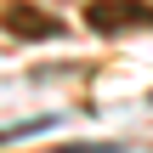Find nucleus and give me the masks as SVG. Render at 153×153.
<instances>
[{"instance_id":"obj_1","label":"nucleus","mask_w":153,"mask_h":153,"mask_svg":"<svg viewBox=\"0 0 153 153\" xmlns=\"http://www.w3.org/2000/svg\"><path fill=\"white\" fill-rule=\"evenodd\" d=\"M85 23L97 34H125V28H153V6L148 0H91Z\"/></svg>"},{"instance_id":"obj_2","label":"nucleus","mask_w":153,"mask_h":153,"mask_svg":"<svg viewBox=\"0 0 153 153\" xmlns=\"http://www.w3.org/2000/svg\"><path fill=\"white\" fill-rule=\"evenodd\" d=\"M0 23H6V34H28V40H51V34H62V23H57L51 11H34V6H6Z\"/></svg>"},{"instance_id":"obj_3","label":"nucleus","mask_w":153,"mask_h":153,"mask_svg":"<svg viewBox=\"0 0 153 153\" xmlns=\"http://www.w3.org/2000/svg\"><path fill=\"white\" fill-rule=\"evenodd\" d=\"M57 153H119V148H57Z\"/></svg>"}]
</instances>
